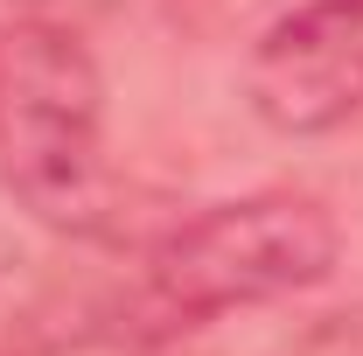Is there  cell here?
I'll use <instances>...</instances> for the list:
<instances>
[{"label": "cell", "instance_id": "cell-2", "mask_svg": "<svg viewBox=\"0 0 363 356\" xmlns=\"http://www.w3.org/2000/svg\"><path fill=\"white\" fill-rule=\"evenodd\" d=\"M328 266H335L328 210L308 196L266 189V196H238L175 223L147 259V287L175 321H210L230 308L286 301L328 279Z\"/></svg>", "mask_w": 363, "mask_h": 356}, {"label": "cell", "instance_id": "cell-4", "mask_svg": "<svg viewBox=\"0 0 363 356\" xmlns=\"http://www.w3.org/2000/svg\"><path fill=\"white\" fill-rule=\"evenodd\" d=\"M301 356H363V308L357 314H328L315 335H308Z\"/></svg>", "mask_w": 363, "mask_h": 356}, {"label": "cell", "instance_id": "cell-1", "mask_svg": "<svg viewBox=\"0 0 363 356\" xmlns=\"http://www.w3.org/2000/svg\"><path fill=\"white\" fill-rule=\"evenodd\" d=\"M0 189L49 230H105V77L63 21L0 28Z\"/></svg>", "mask_w": 363, "mask_h": 356}, {"label": "cell", "instance_id": "cell-3", "mask_svg": "<svg viewBox=\"0 0 363 356\" xmlns=\"http://www.w3.org/2000/svg\"><path fill=\"white\" fill-rule=\"evenodd\" d=\"M245 98L272 133L308 140L335 133L363 112V0H308L279 14L252 63H245Z\"/></svg>", "mask_w": 363, "mask_h": 356}]
</instances>
